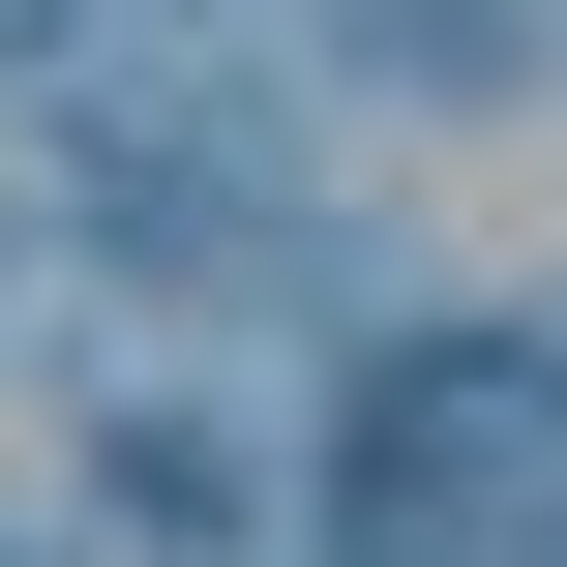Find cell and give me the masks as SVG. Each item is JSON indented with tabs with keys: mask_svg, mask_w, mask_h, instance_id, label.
Masks as SVG:
<instances>
[{
	"mask_svg": "<svg viewBox=\"0 0 567 567\" xmlns=\"http://www.w3.org/2000/svg\"><path fill=\"white\" fill-rule=\"evenodd\" d=\"M329 538L359 567H567V359L538 329H419L329 419Z\"/></svg>",
	"mask_w": 567,
	"mask_h": 567,
	"instance_id": "6da1fadb",
	"label": "cell"
},
{
	"mask_svg": "<svg viewBox=\"0 0 567 567\" xmlns=\"http://www.w3.org/2000/svg\"><path fill=\"white\" fill-rule=\"evenodd\" d=\"M359 60L389 90H508V0H359Z\"/></svg>",
	"mask_w": 567,
	"mask_h": 567,
	"instance_id": "7a4b0ae2",
	"label": "cell"
}]
</instances>
